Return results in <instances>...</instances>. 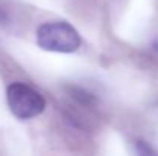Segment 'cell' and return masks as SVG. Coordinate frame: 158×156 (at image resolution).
Masks as SVG:
<instances>
[{"label": "cell", "instance_id": "obj_1", "mask_svg": "<svg viewBox=\"0 0 158 156\" xmlns=\"http://www.w3.org/2000/svg\"><path fill=\"white\" fill-rule=\"evenodd\" d=\"M35 37L40 49L48 52L72 54L81 46V37L78 31L63 20H54L40 25Z\"/></svg>", "mask_w": 158, "mask_h": 156}, {"label": "cell", "instance_id": "obj_2", "mask_svg": "<svg viewBox=\"0 0 158 156\" xmlns=\"http://www.w3.org/2000/svg\"><path fill=\"white\" fill-rule=\"evenodd\" d=\"M6 103L11 113L19 119H32L45 112L46 101L32 86L15 81L6 87Z\"/></svg>", "mask_w": 158, "mask_h": 156}, {"label": "cell", "instance_id": "obj_3", "mask_svg": "<svg viewBox=\"0 0 158 156\" xmlns=\"http://www.w3.org/2000/svg\"><path fill=\"white\" fill-rule=\"evenodd\" d=\"M68 94L71 98H74L75 101L85 107H94L97 104V97L94 94H91L89 90L78 87V86H68Z\"/></svg>", "mask_w": 158, "mask_h": 156}, {"label": "cell", "instance_id": "obj_4", "mask_svg": "<svg viewBox=\"0 0 158 156\" xmlns=\"http://www.w3.org/2000/svg\"><path fill=\"white\" fill-rule=\"evenodd\" d=\"M135 150H137L138 155H157L155 149H152L151 144H148V142H144V141H137Z\"/></svg>", "mask_w": 158, "mask_h": 156}]
</instances>
